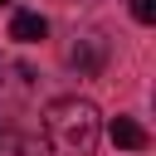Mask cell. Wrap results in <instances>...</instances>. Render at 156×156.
Wrapping results in <instances>:
<instances>
[{
	"label": "cell",
	"instance_id": "obj_1",
	"mask_svg": "<svg viewBox=\"0 0 156 156\" xmlns=\"http://www.w3.org/2000/svg\"><path fill=\"white\" fill-rule=\"evenodd\" d=\"M98 132V107L88 98H54L44 107V141L54 156H93Z\"/></svg>",
	"mask_w": 156,
	"mask_h": 156
},
{
	"label": "cell",
	"instance_id": "obj_2",
	"mask_svg": "<svg viewBox=\"0 0 156 156\" xmlns=\"http://www.w3.org/2000/svg\"><path fill=\"white\" fill-rule=\"evenodd\" d=\"M68 63H73L78 73H102V63H107V39H102V34L78 39V44L68 49Z\"/></svg>",
	"mask_w": 156,
	"mask_h": 156
},
{
	"label": "cell",
	"instance_id": "obj_3",
	"mask_svg": "<svg viewBox=\"0 0 156 156\" xmlns=\"http://www.w3.org/2000/svg\"><path fill=\"white\" fill-rule=\"evenodd\" d=\"M44 34H49V20L39 10H15V20H10V39L15 44H39Z\"/></svg>",
	"mask_w": 156,
	"mask_h": 156
},
{
	"label": "cell",
	"instance_id": "obj_4",
	"mask_svg": "<svg viewBox=\"0 0 156 156\" xmlns=\"http://www.w3.org/2000/svg\"><path fill=\"white\" fill-rule=\"evenodd\" d=\"M107 136H112V146H122V151H141V146H146V127H141L136 117H112Z\"/></svg>",
	"mask_w": 156,
	"mask_h": 156
},
{
	"label": "cell",
	"instance_id": "obj_5",
	"mask_svg": "<svg viewBox=\"0 0 156 156\" xmlns=\"http://www.w3.org/2000/svg\"><path fill=\"white\" fill-rule=\"evenodd\" d=\"M132 20L136 24H156V0H132Z\"/></svg>",
	"mask_w": 156,
	"mask_h": 156
},
{
	"label": "cell",
	"instance_id": "obj_6",
	"mask_svg": "<svg viewBox=\"0 0 156 156\" xmlns=\"http://www.w3.org/2000/svg\"><path fill=\"white\" fill-rule=\"evenodd\" d=\"M0 5H15V0H0Z\"/></svg>",
	"mask_w": 156,
	"mask_h": 156
}]
</instances>
